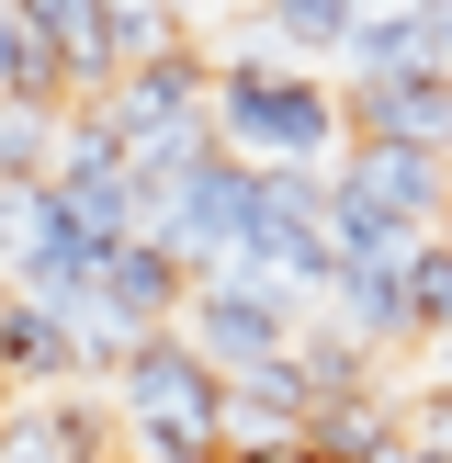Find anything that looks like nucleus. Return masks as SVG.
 Returning <instances> with one entry per match:
<instances>
[{
    "mask_svg": "<svg viewBox=\"0 0 452 463\" xmlns=\"http://www.w3.org/2000/svg\"><path fill=\"white\" fill-rule=\"evenodd\" d=\"M215 136L238 158H283V170H339L351 158V90H316V68H215Z\"/></svg>",
    "mask_w": 452,
    "mask_h": 463,
    "instance_id": "obj_1",
    "label": "nucleus"
},
{
    "mask_svg": "<svg viewBox=\"0 0 452 463\" xmlns=\"http://www.w3.org/2000/svg\"><path fill=\"white\" fill-rule=\"evenodd\" d=\"M306 328H316V306H294V294L249 283V271H203L193 306H181V339H193L215 373H260V362H283Z\"/></svg>",
    "mask_w": 452,
    "mask_h": 463,
    "instance_id": "obj_2",
    "label": "nucleus"
},
{
    "mask_svg": "<svg viewBox=\"0 0 452 463\" xmlns=\"http://www.w3.org/2000/svg\"><path fill=\"white\" fill-rule=\"evenodd\" d=\"M339 203L373 215V226H396V238H441L452 158H429V147H351V158H339Z\"/></svg>",
    "mask_w": 452,
    "mask_h": 463,
    "instance_id": "obj_3",
    "label": "nucleus"
},
{
    "mask_svg": "<svg viewBox=\"0 0 452 463\" xmlns=\"http://www.w3.org/2000/svg\"><path fill=\"white\" fill-rule=\"evenodd\" d=\"M339 90H351V80H339ZM351 147H429V158H452V80H441V68L362 80L351 90Z\"/></svg>",
    "mask_w": 452,
    "mask_h": 463,
    "instance_id": "obj_4",
    "label": "nucleus"
},
{
    "mask_svg": "<svg viewBox=\"0 0 452 463\" xmlns=\"http://www.w3.org/2000/svg\"><path fill=\"white\" fill-rule=\"evenodd\" d=\"M181 306H193V271H181L158 238H125V249L102 260V317H113L125 339H158V328H181Z\"/></svg>",
    "mask_w": 452,
    "mask_h": 463,
    "instance_id": "obj_5",
    "label": "nucleus"
},
{
    "mask_svg": "<svg viewBox=\"0 0 452 463\" xmlns=\"http://www.w3.org/2000/svg\"><path fill=\"white\" fill-rule=\"evenodd\" d=\"M12 12L68 57V90H80V102H102V90L125 80V68H113V45H102V0H12Z\"/></svg>",
    "mask_w": 452,
    "mask_h": 463,
    "instance_id": "obj_6",
    "label": "nucleus"
},
{
    "mask_svg": "<svg viewBox=\"0 0 452 463\" xmlns=\"http://www.w3.org/2000/svg\"><path fill=\"white\" fill-rule=\"evenodd\" d=\"M0 102H57V113L80 102V90H68V57L12 12V0H0Z\"/></svg>",
    "mask_w": 452,
    "mask_h": 463,
    "instance_id": "obj_7",
    "label": "nucleus"
},
{
    "mask_svg": "<svg viewBox=\"0 0 452 463\" xmlns=\"http://www.w3.org/2000/svg\"><path fill=\"white\" fill-rule=\"evenodd\" d=\"M102 45H113V68H147L170 45H203V34H193L181 0H102Z\"/></svg>",
    "mask_w": 452,
    "mask_h": 463,
    "instance_id": "obj_8",
    "label": "nucleus"
},
{
    "mask_svg": "<svg viewBox=\"0 0 452 463\" xmlns=\"http://www.w3.org/2000/svg\"><path fill=\"white\" fill-rule=\"evenodd\" d=\"M68 113L57 102H0V181H57Z\"/></svg>",
    "mask_w": 452,
    "mask_h": 463,
    "instance_id": "obj_9",
    "label": "nucleus"
},
{
    "mask_svg": "<svg viewBox=\"0 0 452 463\" xmlns=\"http://www.w3.org/2000/svg\"><path fill=\"white\" fill-rule=\"evenodd\" d=\"M260 23H271V45H294V57H339L351 45V23H362V0H260Z\"/></svg>",
    "mask_w": 452,
    "mask_h": 463,
    "instance_id": "obj_10",
    "label": "nucleus"
},
{
    "mask_svg": "<svg viewBox=\"0 0 452 463\" xmlns=\"http://www.w3.org/2000/svg\"><path fill=\"white\" fill-rule=\"evenodd\" d=\"M407 306H419V351H429V339H452V226H441V238H419V260H407Z\"/></svg>",
    "mask_w": 452,
    "mask_h": 463,
    "instance_id": "obj_11",
    "label": "nucleus"
},
{
    "mask_svg": "<svg viewBox=\"0 0 452 463\" xmlns=\"http://www.w3.org/2000/svg\"><path fill=\"white\" fill-rule=\"evenodd\" d=\"M419 45H429V68L452 80V0H419Z\"/></svg>",
    "mask_w": 452,
    "mask_h": 463,
    "instance_id": "obj_12",
    "label": "nucleus"
},
{
    "mask_svg": "<svg viewBox=\"0 0 452 463\" xmlns=\"http://www.w3.org/2000/svg\"><path fill=\"white\" fill-rule=\"evenodd\" d=\"M384 463H452V452H429V441H396V452H384Z\"/></svg>",
    "mask_w": 452,
    "mask_h": 463,
    "instance_id": "obj_13",
    "label": "nucleus"
},
{
    "mask_svg": "<svg viewBox=\"0 0 452 463\" xmlns=\"http://www.w3.org/2000/svg\"><path fill=\"white\" fill-rule=\"evenodd\" d=\"M12 193H23V181H0V203H12Z\"/></svg>",
    "mask_w": 452,
    "mask_h": 463,
    "instance_id": "obj_14",
    "label": "nucleus"
}]
</instances>
